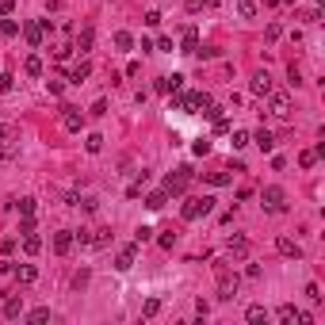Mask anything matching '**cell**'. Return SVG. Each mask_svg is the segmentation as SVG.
Masks as SVG:
<instances>
[{
    "mask_svg": "<svg viewBox=\"0 0 325 325\" xmlns=\"http://www.w3.org/2000/svg\"><path fill=\"white\" fill-rule=\"evenodd\" d=\"M211 211H214L211 195H191L188 203L180 207V218H184V222H195V218H203V214H211Z\"/></svg>",
    "mask_w": 325,
    "mask_h": 325,
    "instance_id": "1",
    "label": "cell"
},
{
    "mask_svg": "<svg viewBox=\"0 0 325 325\" xmlns=\"http://www.w3.org/2000/svg\"><path fill=\"white\" fill-rule=\"evenodd\" d=\"M260 207H264L268 214H283V211H287V195H283V188L268 184V188L260 191Z\"/></svg>",
    "mask_w": 325,
    "mask_h": 325,
    "instance_id": "2",
    "label": "cell"
},
{
    "mask_svg": "<svg viewBox=\"0 0 325 325\" xmlns=\"http://www.w3.org/2000/svg\"><path fill=\"white\" fill-rule=\"evenodd\" d=\"M268 111H272V119H279V123H287L291 119V96L287 92H268Z\"/></svg>",
    "mask_w": 325,
    "mask_h": 325,
    "instance_id": "3",
    "label": "cell"
},
{
    "mask_svg": "<svg viewBox=\"0 0 325 325\" xmlns=\"http://www.w3.org/2000/svg\"><path fill=\"white\" fill-rule=\"evenodd\" d=\"M188 184H191V169H188V165L165 176V191H169V195H184V191H188Z\"/></svg>",
    "mask_w": 325,
    "mask_h": 325,
    "instance_id": "4",
    "label": "cell"
},
{
    "mask_svg": "<svg viewBox=\"0 0 325 325\" xmlns=\"http://www.w3.org/2000/svg\"><path fill=\"white\" fill-rule=\"evenodd\" d=\"M275 321H279V325H310L314 317H310L306 310H295L291 302H283V306L275 310Z\"/></svg>",
    "mask_w": 325,
    "mask_h": 325,
    "instance_id": "5",
    "label": "cell"
},
{
    "mask_svg": "<svg viewBox=\"0 0 325 325\" xmlns=\"http://www.w3.org/2000/svg\"><path fill=\"white\" fill-rule=\"evenodd\" d=\"M19 157V138L12 127H0V161H16Z\"/></svg>",
    "mask_w": 325,
    "mask_h": 325,
    "instance_id": "6",
    "label": "cell"
},
{
    "mask_svg": "<svg viewBox=\"0 0 325 325\" xmlns=\"http://www.w3.org/2000/svg\"><path fill=\"white\" fill-rule=\"evenodd\" d=\"M233 295H237V275L218 268V299H233Z\"/></svg>",
    "mask_w": 325,
    "mask_h": 325,
    "instance_id": "7",
    "label": "cell"
},
{
    "mask_svg": "<svg viewBox=\"0 0 325 325\" xmlns=\"http://www.w3.org/2000/svg\"><path fill=\"white\" fill-rule=\"evenodd\" d=\"M43 34H46V19H43V23H38V19L23 23V38H27V46H43Z\"/></svg>",
    "mask_w": 325,
    "mask_h": 325,
    "instance_id": "8",
    "label": "cell"
},
{
    "mask_svg": "<svg viewBox=\"0 0 325 325\" xmlns=\"http://www.w3.org/2000/svg\"><path fill=\"white\" fill-rule=\"evenodd\" d=\"M134 260H138V241H134V245H127V249H119L115 268H119V272H130V268H134Z\"/></svg>",
    "mask_w": 325,
    "mask_h": 325,
    "instance_id": "9",
    "label": "cell"
},
{
    "mask_svg": "<svg viewBox=\"0 0 325 325\" xmlns=\"http://www.w3.org/2000/svg\"><path fill=\"white\" fill-rule=\"evenodd\" d=\"M249 92H253V96H268V92H272V77H268V69L253 73V85H249Z\"/></svg>",
    "mask_w": 325,
    "mask_h": 325,
    "instance_id": "10",
    "label": "cell"
},
{
    "mask_svg": "<svg viewBox=\"0 0 325 325\" xmlns=\"http://www.w3.org/2000/svg\"><path fill=\"white\" fill-rule=\"evenodd\" d=\"M61 123H65V130H73V134H77V130L85 127V115H80L77 107H61Z\"/></svg>",
    "mask_w": 325,
    "mask_h": 325,
    "instance_id": "11",
    "label": "cell"
},
{
    "mask_svg": "<svg viewBox=\"0 0 325 325\" xmlns=\"http://www.w3.org/2000/svg\"><path fill=\"white\" fill-rule=\"evenodd\" d=\"M92 43H96V31H92V27H80V31H77V43H73V50L88 54V50H92Z\"/></svg>",
    "mask_w": 325,
    "mask_h": 325,
    "instance_id": "12",
    "label": "cell"
},
{
    "mask_svg": "<svg viewBox=\"0 0 325 325\" xmlns=\"http://www.w3.org/2000/svg\"><path fill=\"white\" fill-rule=\"evenodd\" d=\"M69 249H73V230H58V233H54V253L65 257Z\"/></svg>",
    "mask_w": 325,
    "mask_h": 325,
    "instance_id": "13",
    "label": "cell"
},
{
    "mask_svg": "<svg viewBox=\"0 0 325 325\" xmlns=\"http://www.w3.org/2000/svg\"><path fill=\"white\" fill-rule=\"evenodd\" d=\"M19 314H23V295H8V299H4V317L16 321Z\"/></svg>",
    "mask_w": 325,
    "mask_h": 325,
    "instance_id": "14",
    "label": "cell"
},
{
    "mask_svg": "<svg viewBox=\"0 0 325 325\" xmlns=\"http://www.w3.org/2000/svg\"><path fill=\"white\" fill-rule=\"evenodd\" d=\"M275 249H279L283 257H295V260H302V245H299V241H291V237H279V241H275Z\"/></svg>",
    "mask_w": 325,
    "mask_h": 325,
    "instance_id": "15",
    "label": "cell"
},
{
    "mask_svg": "<svg viewBox=\"0 0 325 325\" xmlns=\"http://www.w3.org/2000/svg\"><path fill=\"white\" fill-rule=\"evenodd\" d=\"M92 77V61H77V65L69 69V80H73V85H80V80H88Z\"/></svg>",
    "mask_w": 325,
    "mask_h": 325,
    "instance_id": "16",
    "label": "cell"
},
{
    "mask_svg": "<svg viewBox=\"0 0 325 325\" xmlns=\"http://www.w3.org/2000/svg\"><path fill=\"white\" fill-rule=\"evenodd\" d=\"M249 142H257L264 153H272L275 149V138H272V130H257V134H249Z\"/></svg>",
    "mask_w": 325,
    "mask_h": 325,
    "instance_id": "17",
    "label": "cell"
},
{
    "mask_svg": "<svg viewBox=\"0 0 325 325\" xmlns=\"http://www.w3.org/2000/svg\"><path fill=\"white\" fill-rule=\"evenodd\" d=\"M12 272H16V279L23 283V287H31V283L38 279V272H34V264H19V268H12Z\"/></svg>",
    "mask_w": 325,
    "mask_h": 325,
    "instance_id": "18",
    "label": "cell"
},
{
    "mask_svg": "<svg viewBox=\"0 0 325 325\" xmlns=\"http://www.w3.org/2000/svg\"><path fill=\"white\" fill-rule=\"evenodd\" d=\"M38 249H43V237H38V230L23 233V253H27V257H34V253H38Z\"/></svg>",
    "mask_w": 325,
    "mask_h": 325,
    "instance_id": "19",
    "label": "cell"
},
{
    "mask_svg": "<svg viewBox=\"0 0 325 325\" xmlns=\"http://www.w3.org/2000/svg\"><path fill=\"white\" fill-rule=\"evenodd\" d=\"M245 321H253V325H264V321H268V310L260 306V302H253V306L245 310Z\"/></svg>",
    "mask_w": 325,
    "mask_h": 325,
    "instance_id": "20",
    "label": "cell"
},
{
    "mask_svg": "<svg viewBox=\"0 0 325 325\" xmlns=\"http://www.w3.org/2000/svg\"><path fill=\"white\" fill-rule=\"evenodd\" d=\"M195 50H199V31L188 27V31H184V50H180V54H195Z\"/></svg>",
    "mask_w": 325,
    "mask_h": 325,
    "instance_id": "21",
    "label": "cell"
},
{
    "mask_svg": "<svg viewBox=\"0 0 325 325\" xmlns=\"http://www.w3.org/2000/svg\"><path fill=\"white\" fill-rule=\"evenodd\" d=\"M23 73H27V77H43V58H38V54H31V58L23 61Z\"/></svg>",
    "mask_w": 325,
    "mask_h": 325,
    "instance_id": "22",
    "label": "cell"
},
{
    "mask_svg": "<svg viewBox=\"0 0 325 325\" xmlns=\"http://www.w3.org/2000/svg\"><path fill=\"white\" fill-rule=\"evenodd\" d=\"M34 207H38V199L27 195V199H19V203H16V211L23 214V218H34Z\"/></svg>",
    "mask_w": 325,
    "mask_h": 325,
    "instance_id": "23",
    "label": "cell"
},
{
    "mask_svg": "<svg viewBox=\"0 0 325 325\" xmlns=\"http://www.w3.org/2000/svg\"><path fill=\"white\" fill-rule=\"evenodd\" d=\"M27 321H31V325H43V321H50V306H38V310H31V314H27Z\"/></svg>",
    "mask_w": 325,
    "mask_h": 325,
    "instance_id": "24",
    "label": "cell"
},
{
    "mask_svg": "<svg viewBox=\"0 0 325 325\" xmlns=\"http://www.w3.org/2000/svg\"><path fill=\"white\" fill-rule=\"evenodd\" d=\"M165 203H169V191H153V195L146 199V207H149V211H161Z\"/></svg>",
    "mask_w": 325,
    "mask_h": 325,
    "instance_id": "25",
    "label": "cell"
},
{
    "mask_svg": "<svg viewBox=\"0 0 325 325\" xmlns=\"http://www.w3.org/2000/svg\"><path fill=\"white\" fill-rule=\"evenodd\" d=\"M226 245H230V253H245V249H249V241L241 237V233H230V237H226Z\"/></svg>",
    "mask_w": 325,
    "mask_h": 325,
    "instance_id": "26",
    "label": "cell"
},
{
    "mask_svg": "<svg viewBox=\"0 0 325 325\" xmlns=\"http://www.w3.org/2000/svg\"><path fill=\"white\" fill-rule=\"evenodd\" d=\"M207 184H211V188H226V184H230V172H207Z\"/></svg>",
    "mask_w": 325,
    "mask_h": 325,
    "instance_id": "27",
    "label": "cell"
},
{
    "mask_svg": "<svg viewBox=\"0 0 325 325\" xmlns=\"http://www.w3.org/2000/svg\"><path fill=\"white\" fill-rule=\"evenodd\" d=\"M161 314V299H146L142 302V317H157Z\"/></svg>",
    "mask_w": 325,
    "mask_h": 325,
    "instance_id": "28",
    "label": "cell"
},
{
    "mask_svg": "<svg viewBox=\"0 0 325 325\" xmlns=\"http://www.w3.org/2000/svg\"><path fill=\"white\" fill-rule=\"evenodd\" d=\"M237 16L253 19V16H257V0H237Z\"/></svg>",
    "mask_w": 325,
    "mask_h": 325,
    "instance_id": "29",
    "label": "cell"
},
{
    "mask_svg": "<svg viewBox=\"0 0 325 325\" xmlns=\"http://www.w3.org/2000/svg\"><path fill=\"white\" fill-rule=\"evenodd\" d=\"M0 34H4V38H16V34H19V23H16V19H0Z\"/></svg>",
    "mask_w": 325,
    "mask_h": 325,
    "instance_id": "30",
    "label": "cell"
},
{
    "mask_svg": "<svg viewBox=\"0 0 325 325\" xmlns=\"http://www.w3.org/2000/svg\"><path fill=\"white\" fill-rule=\"evenodd\" d=\"M299 165H302V169H314V165H317V149H302V153H299Z\"/></svg>",
    "mask_w": 325,
    "mask_h": 325,
    "instance_id": "31",
    "label": "cell"
},
{
    "mask_svg": "<svg viewBox=\"0 0 325 325\" xmlns=\"http://www.w3.org/2000/svg\"><path fill=\"white\" fill-rule=\"evenodd\" d=\"M85 149H88V153H100V149H103V134H88Z\"/></svg>",
    "mask_w": 325,
    "mask_h": 325,
    "instance_id": "32",
    "label": "cell"
},
{
    "mask_svg": "<svg viewBox=\"0 0 325 325\" xmlns=\"http://www.w3.org/2000/svg\"><path fill=\"white\" fill-rule=\"evenodd\" d=\"M233 149H245L249 146V130H233V142H230Z\"/></svg>",
    "mask_w": 325,
    "mask_h": 325,
    "instance_id": "33",
    "label": "cell"
},
{
    "mask_svg": "<svg viewBox=\"0 0 325 325\" xmlns=\"http://www.w3.org/2000/svg\"><path fill=\"white\" fill-rule=\"evenodd\" d=\"M115 46H119V50H130V46H134V38H130V31H119V34H115Z\"/></svg>",
    "mask_w": 325,
    "mask_h": 325,
    "instance_id": "34",
    "label": "cell"
},
{
    "mask_svg": "<svg viewBox=\"0 0 325 325\" xmlns=\"http://www.w3.org/2000/svg\"><path fill=\"white\" fill-rule=\"evenodd\" d=\"M107 241H111V230H96V237L88 241V245H96V249H103L107 245Z\"/></svg>",
    "mask_w": 325,
    "mask_h": 325,
    "instance_id": "35",
    "label": "cell"
},
{
    "mask_svg": "<svg viewBox=\"0 0 325 325\" xmlns=\"http://www.w3.org/2000/svg\"><path fill=\"white\" fill-rule=\"evenodd\" d=\"M149 237H153V230H149V226H138V230H134V241H138V245H142V241H149Z\"/></svg>",
    "mask_w": 325,
    "mask_h": 325,
    "instance_id": "36",
    "label": "cell"
},
{
    "mask_svg": "<svg viewBox=\"0 0 325 325\" xmlns=\"http://www.w3.org/2000/svg\"><path fill=\"white\" fill-rule=\"evenodd\" d=\"M306 299L310 302H321V287H317V283H306Z\"/></svg>",
    "mask_w": 325,
    "mask_h": 325,
    "instance_id": "37",
    "label": "cell"
},
{
    "mask_svg": "<svg viewBox=\"0 0 325 325\" xmlns=\"http://www.w3.org/2000/svg\"><path fill=\"white\" fill-rule=\"evenodd\" d=\"M157 241H161V249H172V245H176V233H172V230H165Z\"/></svg>",
    "mask_w": 325,
    "mask_h": 325,
    "instance_id": "38",
    "label": "cell"
},
{
    "mask_svg": "<svg viewBox=\"0 0 325 325\" xmlns=\"http://www.w3.org/2000/svg\"><path fill=\"white\" fill-rule=\"evenodd\" d=\"M279 34H283V27H279V23H268V43H275Z\"/></svg>",
    "mask_w": 325,
    "mask_h": 325,
    "instance_id": "39",
    "label": "cell"
},
{
    "mask_svg": "<svg viewBox=\"0 0 325 325\" xmlns=\"http://www.w3.org/2000/svg\"><path fill=\"white\" fill-rule=\"evenodd\" d=\"M88 115H96V119H100V115H107V103H103V100H96V103H92V111H88Z\"/></svg>",
    "mask_w": 325,
    "mask_h": 325,
    "instance_id": "40",
    "label": "cell"
},
{
    "mask_svg": "<svg viewBox=\"0 0 325 325\" xmlns=\"http://www.w3.org/2000/svg\"><path fill=\"white\" fill-rule=\"evenodd\" d=\"M195 153H199V157L211 153V142H207V138H199V142H195Z\"/></svg>",
    "mask_w": 325,
    "mask_h": 325,
    "instance_id": "41",
    "label": "cell"
},
{
    "mask_svg": "<svg viewBox=\"0 0 325 325\" xmlns=\"http://www.w3.org/2000/svg\"><path fill=\"white\" fill-rule=\"evenodd\" d=\"M287 77H291V85H302V73H299V65H291V69H287Z\"/></svg>",
    "mask_w": 325,
    "mask_h": 325,
    "instance_id": "42",
    "label": "cell"
},
{
    "mask_svg": "<svg viewBox=\"0 0 325 325\" xmlns=\"http://www.w3.org/2000/svg\"><path fill=\"white\" fill-rule=\"evenodd\" d=\"M12 8H16V0H0V16H12Z\"/></svg>",
    "mask_w": 325,
    "mask_h": 325,
    "instance_id": "43",
    "label": "cell"
}]
</instances>
